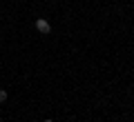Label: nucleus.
Instances as JSON below:
<instances>
[{
    "instance_id": "nucleus-1",
    "label": "nucleus",
    "mask_w": 134,
    "mask_h": 122,
    "mask_svg": "<svg viewBox=\"0 0 134 122\" xmlns=\"http://www.w3.org/2000/svg\"><path fill=\"white\" fill-rule=\"evenodd\" d=\"M36 29H38L40 33H49V31H52V24H49V20L38 18V20H36Z\"/></svg>"
},
{
    "instance_id": "nucleus-2",
    "label": "nucleus",
    "mask_w": 134,
    "mask_h": 122,
    "mask_svg": "<svg viewBox=\"0 0 134 122\" xmlns=\"http://www.w3.org/2000/svg\"><path fill=\"white\" fill-rule=\"evenodd\" d=\"M5 100H7V91L0 89V102H5Z\"/></svg>"
},
{
    "instance_id": "nucleus-3",
    "label": "nucleus",
    "mask_w": 134,
    "mask_h": 122,
    "mask_svg": "<svg viewBox=\"0 0 134 122\" xmlns=\"http://www.w3.org/2000/svg\"><path fill=\"white\" fill-rule=\"evenodd\" d=\"M45 122H54V120H52V118H47V120H45Z\"/></svg>"
}]
</instances>
